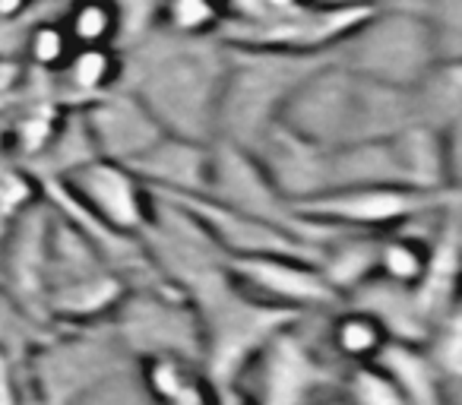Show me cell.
<instances>
[{
  "label": "cell",
  "mask_w": 462,
  "mask_h": 405,
  "mask_svg": "<svg viewBox=\"0 0 462 405\" xmlns=\"http://www.w3.org/2000/svg\"><path fill=\"white\" fill-rule=\"evenodd\" d=\"M212 405H254L247 396H241V392H222V396H216L212 399Z\"/></svg>",
  "instance_id": "12"
},
{
  "label": "cell",
  "mask_w": 462,
  "mask_h": 405,
  "mask_svg": "<svg viewBox=\"0 0 462 405\" xmlns=\"http://www.w3.org/2000/svg\"><path fill=\"white\" fill-rule=\"evenodd\" d=\"M73 73V83L83 86V89H102L105 83L111 79V60L105 48H79L70 60H67Z\"/></svg>",
  "instance_id": "10"
},
{
  "label": "cell",
  "mask_w": 462,
  "mask_h": 405,
  "mask_svg": "<svg viewBox=\"0 0 462 405\" xmlns=\"http://www.w3.org/2000/svg\"><path fill=\"white\" fill-rule=\"evenodd\" d=\"M333 405H348V402H333Z\"/></svg>",
  "instance_id": "14"
},
{
  "label": "cell",
  "mask_w": 462,
  "mask_h": 405,
  "mask_svg": "<svg viewBox=\"0 0 462 405\" xmlns=\"http://www.w3.org/2000/svg\"><path fill=\"white\" fill-rule=\"evenodd\" d=\"M247 285L257 295L279 304H323L336 295L333 285L323 279V272L304 270L285 253H254L235 263Z\"/></svg>",
  "instance_id": "3"
},
{
  "label": "cell",
  "mask_w": 462,
  "mask_h": 405,
  "mask_svg": "<svg viewBox=\"0 0 462 405\" xmlns=\"http://www.w3.org/2000/svg\"><path fill=\"white\" fill-rule=\"evenodd\" d=\"M73 41L67 35V29H58V26H39L29 39V51H32V60L39 67H67V60L73 58Z\"/></svg>",
  "instance_id": "9"
},
{
  "label": "cell",
  "mask_w": 462,
  "mask_h": 405,
  "mask_svg": "<svg viewBox=\"0 0 462 405\" xmlns=\"http://www.w3.org/2000/svg\"><path fill=\"white\" fill-rule=\"evenodd\" d=\"M117 29V14L105 0H83L77 4L67 23V35L79 48H105Z\"/></svg>",
  "instance_id": "7"
},
{
  "label": "cell",
  "mask_w": 462,
  "mask_h": 405,
  "mask_svg": "<svg viewBox=\"0 0 462 405\" xmlns=\"http://www.w3.org/2000/svg\"><path fill=\"white\" fill-rule=\"evenodd\" d=\"M77 193L98 219L111 222L117 232H134L143 222V197L136 180L117 165H86L77 174Z\"/></svg>",
  "instance_id": "4"
},
{
  "label": "cell",
  "mask_w": 462,
  "mask_h": 405,
  "mask_svg": "<svg viewBox=\"0 0 462 405\" xmlns=\"http://www.w3.org/2000/svg\"><path fill=\"white\" fill-rule=\"evenodd\" d=\"M348 405H409L380 364H361L352 380V402Z\"/></svg>",
  "instance_id": "8"
},
{
  "label": "cell",
  "mask_w": 462,
  "mask_h": 405,
  "mask_svg": "<svg viewBox=\"0 0 462 405\" xmlns=\"http://www.w3.org/2000/svg\"><path fill=\"white\" fill-rule=\"evenodd\" d=\"M323 386V367L295 339H276L260 358V386L254 405H308Z\"/></svg>",
  "instance_id": "2"
},
{
  "label": "cell",
  "mask_w": 462,
  "mask_h": 405,
  "mask_svg": "<svg viewBox=\"0 0 462 405\" xmlns=\"http://www.w3.org/2000/svg\"><path fill=\"white\" fill-rule=\"evenodd\" d=\"M20 4H23V0H0V14H14Z\"/></svg>",
  "instance_id": "13"
},
{
  "label": "cell",
  "mask_w": 462,
  "mask_h": 405,
  "mask_svg": "<svg viewBox=\"0 0 462 405\" xmlns=\"http://www.w3.org/2000/svg\"><path fill=\"white\" fill-rule=\"evenodd\" d=\"M329 342H333V352L339 358L355 361V364H374L386 348V342H390V329L374 310L355 308L333 320Z\"/></svg>",
  "instance_id": "5"
},
{
  "label": "cell",
  "mask_w": 462,
  "mask_h": 405,
  "mask_svg": "<svg viewBox=\"0 0 462 405\" xmlns=\"http://www.w3.org/2000/svg\"><path fill=\"white\" fill-rule=\"evenodd\" d=\"M171 16L180 29H197L212 16L209 0H171Z\"/></svg>",
  "instance_id": "11"
},
{
  "label": "cell",
  "mask_w": 462,
  "mask_h": 405,
  "mask_svg": "<svg viewBox=\"0 0 462 405\" xmlns=\"http://www.w3.org/2000/svg\"><path fill=\"white\" fill-rule=\"evenodd\" d=\"M430 251L421 244L418 238H409V235H390L377 244V263H374V272H377L383 282H390L393 289H415V285H424L430 272Z\"/></svg>",
  "instance_id": "6"
},
{
  "label": "cell",
  "mask_w": 462,
  "mask_h": 405,
  "mask_svg": "<svg viewBox=\"0 0 462 405\" xmlns=\"http://www.w3.org/2000/svg\"><path fill=\"white\" fill-rule=\"evenodd\" d=\"M421 190H405L396 184H361L346 187V190L333 193V197H320L310 203V213L329 222H346V226L361 228H377L393 226V222L405 219V216H418L430 207L424 203Z\"/></svg>",
  "instance_id": "1"
}]
</instances>
